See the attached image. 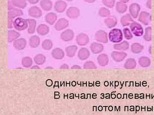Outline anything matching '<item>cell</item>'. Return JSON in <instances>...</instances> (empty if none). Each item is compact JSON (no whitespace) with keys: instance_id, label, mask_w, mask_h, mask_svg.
<instances>
[{"instance_id":"6da1fadb","label":"cell","mask_w":154,"mask_h":115,"mask_svg":"<svg viewBox=\"0 0 154 115\" xmlns=\"http://www.w3.org/2000/svg\"><path fill=\"white\" fill-rule=\"evenodd\" d=\"M109 39L113 43L121 42L123 39V33L121 30L116 28L111 30L109 33Z\"/></svg>"},{"instance_id":"7a4b0ae2","label":"cell","mask_w":154,"mask_h":115,"mask_svg":"<svg viewBox=\"0 0 154 115\" xmlns=\"http://www.w3.org/2000/svg\"><path fill=\"white\" fill-rule=\"evenodd\" d=\"M28 24L27 20L22 18H17L14 22V27L18 31L26 30L28 28Z\"/></svg>"},{"instance_id":"3957f363","label":"cell","mask_w":154,"mask_h":115,"mask_svg":"<svg viewBox=\"0 0 154 115\" xmlns=\"http://www.w3.org/2000/svg\"><path fill=\"white\" fill-rule=\"evenodd\" d=\"M131 30L135 36L140 37L143 34V30L141 25L135 22H132L130 26Z\"/></svg>"},{"instance_id":"277c9868","label":"cell","mask_w":154,"mask_h":115,"mask_svg":"<svg viewBox=\"0 0 154 115\" xmlns=\"http://www.w3.org/2000/svg\"><path fill=\"white\" fill-rule=\"evenodd\" d=\"M95 37L96 41L101 43L105 44L108 41L107 33L104 30H100L97 31L95 34Z\"/></svg>"},{"instance_id":"5b68a950","label":"cell","mask_w":154,"mask_h":115,"mask_svg":"<svg viewBox=\"0 0 154 115\" xmlns=\"http://www.w3.org/2000/svg\"><path fill=\"white\" fill-rule=\"evenodd\" d=\"M76 41L78 45L81 46H85L90 41L89 36L85 33H80L77 36Z\"/></svg>"},{"instance_id":"8992f818","label":"cell","mask_w":154,"mask_h":115,"mask_svg":"<svg viewBox=\"0 0 154 115\" xmlns=\"http://www.w3.org/2000/svg\"><path fill=\"white\" fill-rule=\"evenodd\" d=\"M66 14L67 16L70 19H76L79 16L80 10L76 7H70L67 10Z\"/></svg>"},{"instance_id":"52a82bcc","label":"cell","mask_w":154,"mask_h":115,"mask_svg":"<svg viewBox=\"0 0 154 115\" xmlns=\"http://www.w3.org/2000/svg\"><path fill=\"white\" fill-rule=\"evenodd\" d=\"M129 13L131 16L134 18H137L140 10V7L137 3H133L129 7Z\"/></svg>"},{"instance_id":"ba28073f","label":"cell","mask_w":154,"mask_h":115,"mask_svg":"<svg viewBox=\"0 0 154 115\" xmlns=\"http://www.w3.org/2000/svg\"><path fill=\"white\" fill-rule=\"evenodd\" d=\"M74 37V33L72 30L68 29L64 31L61 34V39L64 41H69L73 39Z\"/></svg>"},{"instance_id":"9c48e42d","label":"cell","mask_w":154,"mask_h":115,"mask_svg":"<svg viewBox=\"0 0 154 115\" xmlns=\"http://www.w3.org/2000/svg\"><path fill=\"white\" fill-rule=\"evenodd\" d=\"M69 25V21L64 18H62L59 19L58 21L56 22L54 26V28L57 31H60L66 28Z\"/></svg>"},{"instance_id":"30bf717a","label":"cell","mask_w":154,"mask_h":115,"mask_svg":"<svg viewBox=\"0 0 154 115\" xmlns=\"http://www.w3.org/2000/svg\"><path fill=\"white\" fill-rule=\"evenodd\" d=\"M138 20L144 25H147L151 21V16L147 12H142L140 14Z\"/></svg>"},{"instance_id":"8fae6325","label":"cell","mask_w":154,"mask_h":115,"mask_svg":"<svg viewBox=\"0 0 154 115\" xmlns=\"http://www.w3.org/2000/svg\"><path fill=\"white\" fill-rule=\"evenodd\" d=\"M28 14L30 17L37 19L40 18L42 16V11L38 7L33 6L29 9Z\"/></svg>"},{"instance_id":"7c38bea8","label":"cell","mask_w":154,"mask_h":115,"mask_svg":"<svg viewBox=\"0 0 154 115\" xmlns=\"http://www.w3.org/2000/svg\"><path fill=\"white\" fill-rule=\"evenodd\" d=\"M27 45V41L24 38H18L14 42V47L17 50H23Z\"/></svg>"},{"instance_id":"4fadbf2b","label":"cell","mask_w":154,"mask_h":115,"mask_svg":"<svg viewBox=\"0 0 154 115\" xmlns=\"http://www.w3.org/2000/svg\"><path fill=\"white\" fill-rule=\"evenodd\" d=\"M127 56V54L124 52H119L117 51H113L111 53L112 58L117 62H121Z\"/></svg>"},{"instance_id":"5bb4252c","label":"cell","mask_w":154,"mask_h":115,"mask_svg":"<svg viewBox=\"0 0 154 115\" xmlns=\"http://www.w3.org/2000/svg\"><path fill=\"white\" fill-rule=\"evenodd\" d=\"M67 7V4L66 2H65L64 1L60 0L55 3L54 8L57 13H62L65 11Z\"/></svg>"},{"instance_id":"9a60e30c","label":"cell","mask_w":154,"mask_h":115,"mask_svg":"<svg viewBox=\"0 0 154 115\" xmlns=\"http://www.w3.org/2000/svg\"><path fill=\"white\" fill-rule=\"evenodd\" d=\"M105 25L109 29L115 27L117 24V19L114 16H110L105 20Z\"/></svg>"},{"instance_id":"2e32d148","label":"cell","mask_w":154,"mask_h":115,"mask_svg":"<svg viewBox=\"0 0 154 115\" xmlns=\"http://www.w3.org/2000/svg\"><path fill=\"white\" fill-rule=\"evenodd\" d=\"M91 52L94 54H99L101 53L104 50V46L102 44L97 43V42H94L91 44Z\"/></svg>"},{"instance_id":"e0dca14e","label":"cell","mask_w":154,"mask_h":115,"mask_svg":"<svg viewBox=\"0 0 154 115\" xmlns=\"http://www.w3.org/2000/svg\"><path fill=\"white\" fill-rule=\"evenodd\" d=\"M51 55L54 59L61 60L64 57L65 53L63 50L60 48H56L52 50Z\"/></svg>"},{"instance_id":"ac0fdd59","label":"cell","mask_w":154,"mask_h":115,"mask_svg":"<svg viewBox=\"0 0 154 115\" xmlns=\"http://www.w3.org/2000/svg\"><path fill=\"white\" fill-rule=\"evenodd\" d=\"M90 52L87 48H82L79 50L78 56L79 59L81 60H85L90 57Z\"/></svg>"},{"instance_id":"d6986e66","label":"cell","mask_w":154,"mask_h":115,"mask_svg":"<svg viewBox=\"0 0 154 115\" xmlns=\"http://www.w3.org/2000/svg\"><path fill=\"white\" fill-rule=\"evenodd\" d=\"M23 15V12L22 10L14 8L8 12V18L14 19L16 17L21 16Z\"/></svg>"},{"instance_id":"ffe728a7","label":"cell","mask_w":154,"mask_h":115,"mask_svg":"<svg viewBox=\"0 0 154 115\" xmlns=\"http://www.w3.org/2000/svg\"><path fill=\"white\" fill-rule=\"evenodd\" d=\"M120 22H121L122 25L123 27H126L130 25L132 22H134V21L130 14H127L122 16Z\"/></svg>"},{"instance_id":"44dd1931","label":"cell","mask_w":154,"mask_h":115,"mask_svg":"<svg viewBox=\"0 0 154 115\" xmlns=\"http://www.w3.org/2000/svg\"><path fill=\"white\" fill-rule=\"evenodd\" d=\"M37 33L41 36H45L49 32V28L47 25L44 24L39 25L36 29Z\"/></svg>"},{"instance_id":"7402d4cb","label":"cell","mask_w":154,"mask_h":115,"mask_svg":"<svg viewBox=\"0 0 154 115\" xmlns=\"http://www.w3.org/2000/svg\"><path fill=\"white\" fill-rule=\"evenodd\" d=\"M40 43V38L37 36H31L29 39V45L31 48H36L39 46Z\"/></svg>"},{"instance_id":"603a6c76","label":"cell","mask_w":154,"mask_h":115,"mask_svg":"<svg viewBox=\"0 0 154 115\" xmlns=\"http://www.w3.org/2000/svg\"><path fill=\"white\" fill-rule=\"evenodd\" d=\"M97 61L100 66H105L108 64L109 58H108V56L106 54H101L97 57Z\"/></svg>"},{"instance_id":"cb8c5ba5","label":"cell","mask_w":154,"mask_h":115,"mask_svg":"<svg viewBox=\"0 0 154 115\" xmlns=\"http://www.w3.org/2000/svg\"><path fill=\"white\" fill-rule=\"evenodd\" d=\"M57 19L56 14L54 13H50L45 16V20L48 24L52 25L55 23Z\"/></svg>"},{"instance_id":"d4e9b609","label":"cell","mask_w":154,"mask_h":115,"mask_svg":"<svg viewBox=\"0 0 154 115\" xmlns=\"http://www.w3.org/2000/svg\"><path fill=\"white\" fill-rule=\"evenodd\" d=\"M128 6L125 3L120 1L116 2V10L119 13H124L126 12Z\"/></svg>"},{"instance_id":"484cf974","label":"cell","mask_w":154,"mask_h":115,"mask_svg":"<svg viewBox=\"0 0 154 115\" xmlns=\"http://www.w3.org/2000/svg\"><path fill=\"white\" fill-rule=\"evenodd\" d=\"M40 5L42 10L45 11H48L52 9L53 4L50 0H41Z\"/></svg>"},{"instance_id":"4316f807","label":"cell","mask_w":154,"mask_h":115,"mask_svg":"<svg viewBox=\"0 0 154 115\" xmlns=\"http://www.w3.org/2000/svg\"><path fill=\"white\" fill-rule=\"evenodd\" d=\"M20 36V33L15 30H9L8 32V42H13L17 40Z\"/></svg>"},{"instance_id":"83f0119b","label":"cell","mask_w":154,"mask_h":115,"mask_svg":"<svg viewBox=\"0 0 154 115\" xmlns=\"http://www.w3.org/2000/svg\"><path fill=\"white\" fill-rule=\"evenodd\" d=\"M78 49V47L75 45H71L68 46L65 49L67 56L69 58H72L75 56Z\"/></svg>"},{"instance_id":"f1b7e54d","label":"cell","mask_w":154,"mask_h":115,"mask_svg":"<svg viewBox=\"0 0 154 115\" xmlns=\"http://www.w3.org/2000/svg\"><path fill=\"white\" fill-rule=\"evenodd\" d=\"M113 47L117 50H126L129 49V44L128 41H124L119 44H114Z\"/></svg>"},{"instance_id":"f546056e","label":"cell","mask_w":154,"mask_h":115,"mask_svg":"<svg viewBox=\"0 0 154 115\" xmlns=\"http://www.w3.org/2000/svg\"><path fill=\"white\" fill-rule=\"evenodd\" d=\"M29 28H28V32L29 34H33L36 31V22L34 19H27Z\"/></svg>"},{"instance_id":"4dcf8cb0","label":"cell","mask_w":154,"mask_h":115,"mask_svg":"<svg viewBox=\"0 0 154 115\" xmlns=\"http://www.w3.org/2000/svg\"><path fill=\"white\" fill-rule=\"evenodd\" d=\"M33 60L37 65H42L45 63L46 57L42 54H37L34 57Z\"/></svg>"},{"instance_id":"1f68e13d","label":"cell","mask_w":154,"mask_h":115,"mask_svg":"<svg viewBox=\"0 0 154 115\" xmlns=\"http://www.w3.org/2000/svg\"><path fill=\"white\" fill-rule=\"evenodd\" d=\"M136 62L134 59L132 58H128L125 63L124 67L127 69H132L136 67Z\"/></svg>"},{"instance_id":"d6a6232c","label":"cell","mask_w":154,"mask_h":115,"mask_svg":"<svg viewBox=\"0 0 154 115\" xmlns=\"http://www.w3.org/2000/svg\"><path fill=\"white\" fill-rule=\"evenodd\" d=\"M14 7L20 9H24L27 6L26 0H12Z\"/></svg>"},{"instance_id":"836d02e7","label":"cell","mask_w":154,"mask_h":115,"mask_svg":"<svg viewBox=\"0 0 154 115\" xmlns=\"http://www.w3.org/2000/svg\"><path fill=\"white\" fill-rule=\"evenodd\" d=\"M143 49V47L138 43H135L131 46V51L134 53H139L141 52Z\"/></svg>"},{"instance_id":"e575fe53","label":"cell","mask_w":154,"mask_h":115,"mask_svg":"<svg viewBox=\"0 0 154 115\" xmlns=\"http://www.w3.org/2000/svg\"><path fill=\"white\" fill-rule=\"evenodd\" d=\"M22 66L25 68H29L32 66L33 64V60L31 58L25 57L22 59Z\"/></svg>"},{"instance_id":"d590c367","label":"cell","mask_w":154,"mask_h":115,"mask_svg":"<svg viewBox=\"0 0 154 115\" xmlns=\"http://www.w3.org/2000/svg\"><path fill=\"white\" fill-rule=\"evenodd\" d=\"M53 47V43L51 40L49 39H45L42 41V49L45 50H50Z\"/></svg>"},{"instance_id":"8d00e7d4","label":"cell","mask_w":154,"mask_h":115,"mask_svg":"<svg viewBox=\"0 0 154 115\" xmlns=\"http://www.w3.org/2000/svg\"><path fill=\"white\" fill-rule=\"evenodd\" d=\"M139 63L142 67H146L149 66L151 61L148 58L142 57L140 58L139 59Z\"/></svg>"},{"instance_id":"74e56055","label":"cell","mask_w":154,"mask_h":115,"mask_svg":"<svg viewBox=\"0 0 154 115\" xmlns=\"http://www.w3.org/2000/svg\"><path fill=\"white\" fill-rule=\"evenodd\" d=\"M99 16L102 17H109L110 15V11L107 8L102 7L99 10Z\"/></svg>"},{"instance_id":"f35d334b","label":"cell","mask_w":154,"mask_h":115,"mask_svg":"<svg viewBox=\"0 0 154 115\" xmlns=\"http://www.w3.org/2000/svg\"><path fill=\"white\" fill-rule=\"evenodd\" d=\"M152 28L148 27L146 28L145 34L144 36V38L146 41H150L152 39Z\"/></svg>"},{"instance_id":"ab89813d","label":"cell","mask_w":154,"mask_h":115,"mask_svg":"<svg viewBox=\"0 0 154 115\" xmlns=\"http://www.w3.org/2000/svg\"><path fill=\"white\" fill-rule=\"evenodd\" d=\"M115 0H102L104 5L109 8H112L115 5Z\"/></svg>"},{"instance_id":"60d3db41","label":"cell","mask_w":154,"mask_h":115,"mask_svg":"<svg viewBox=\"0 0 154 115\" xmlns=\"http://www.w3.org/2000/svg\"><path fill=\"white\" fill-rule=\"evenodd\" d=\"M124 37L127 40H131L133 38V35L129 29L128 28H125L123 30Z\"/></svg>"},{"instance_id":"b9f144b4","label":"cell","mask_w":154,"mask_h":115,"mask_svg":"<svg viewBox=\"0 0 154 115\" xmlns=\"http://www.w3.org/2000/svg\"><path fill=\"white\" fill-rule=\"evenodd\" d=\"M84 68L85 69H96L97 68V66L94 62L90 61L84 63Z\"/></svg>"},{"instance_id":"7bdbcfd3","label":"cell","mask_w":154,"mask_h":115,"mask_svg":"<svg viewBox=\"0 0 154 115\" xmlns=\"http://www.w3.org/2000/svg\"><path fill=\"white\" fill-rule=\"evenodd\" d=\"M8 28L10 29V28H12L14 27V22L13 19H10V18H8Z\"/></svg>"},{"instance_id":"ee69618b","label":"cell","mask_w":154,"mask_h":115,"mask_svg":"<svg viewBox=\"0 0 154 115\" xmlns=\"http://www.w3.org/2000/svg\"><path fill=\"white\" fill-rule=\"evenodd\" d=\"M8 4V10H10L14 8V6L13 4V3H12V1H9Z\"/></svg>"},{"instance_id":"f6af8a7d","label":"cell","mask_w":154,"mask_h":115,"mask_svg":"<svg viewBox=\"0 0 154 115\" xmlns=\"http://www.w3.org/2000/svg\"><path fill=\"white\" fill-rule=\"evenodd\" d=\"M28 2L32 4H37V3L39 1V0H27Z\"/></svg>"},{"instance_id":"bcb514c9","label":"cell","mask_w":154,"mask_h":115,"mask_svg":"<svg viewBox=\"0 0 154 115\" xmlns=\"http://www.w3.org/2000/svg\"><path fill=\"white\" fill-rule=\"evenodd\" d=\"M152 0H148V1L147 2L146 6L149 9L152 8Z\"/></svg>"},{"instance_id":"7dc6e473","label":"cell","mask_w":154,"mask_h":115,"mask_svg":"<svg viewBox=\"0 0 154 115\" xmlns=\"http://www.w3.org/2000/svg\"><path fill=\"white\" fill-rule=\"evenodd\" d=\"M69 68V66L67 64H66V63L63 64L62 65L60 66V69H68Z\"/></svg>"},{"instance_id":"c3c4849f","label":"cell","mask_w":154,"mask_h":115,"mask_svg":"<svg viewBox=\"0 0 154 115\" xmlns=\"http://www.w3.org/2000/svg\"><path fill=\"white\" fill-rule=\"evenodd\" d=\"M71 69H81V67L78 65H75L72 66Z\"/></svg>"},{"instance_id":"681fc988","label":"cell","mask_w":154,"mask_h":115,"mask_svg":"<svg viewBox=\"0 0 154 115\" xmlns=\"http://www.w3.org/2000/svg\"><path fill=\"white\" fill-rule=\"evenodd\" d=\"M84 1L88 3H93L95 2L96 0H84Z\"/></svg>"},{"instance_id":"f907efd6","label":"cell","mask_w":154,"mask_h":115,"mask_svg":"<svg viewBox=\"0 0 154 115\" xmlns=\"http://www.w3.org/2000/svg\"><path fill=\"white\" fill-rule=\"evenodd\" d=\"M31 69H40V68L37 65H35L31 67Z\"/></svg>"},{"instance_id":"816d5d0a","label":"cell","mask_w":154,"mask_h":115,"mask_svg":"<svg viewBox=\"0 0 154 115\" xmlns=\"http://www.w3.org/2000/svg\"><path fill=\"white\" fill-rule=\"evenodd\" d=\"M119 1L122 3H127L129 2V0H119Z\"/></svg>"},{"instance_id":"f5cc1de1","label":"cell","mask_w":154,"mask_h":115,"mask_svg":"<svg viewBox=\"0 0 154 115\" xmlns=\"http://www.w3.org/2000/svg\"><path fill=\"white\" fill-rule=\"evenodd\" d=\"M45 69H54L52 67H51V66H47V67H46Z\"/></svg>"},{"instance_id":"db71d44e","label":"cell","mask_w":154,"mask_h":115,"mask_svg":"<svg viewBox=\"0 0 154 115\" xmlns=\"http://www.w3.org/2000/svg\"><path fill=\"white\" fill-rule=\"evenodd\" d=\"M67 1H73V0H66Z\"/></svg>"}]
</instances>
